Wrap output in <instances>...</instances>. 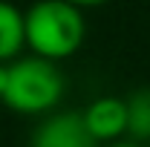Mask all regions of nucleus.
Here are the masks:
<instances>
[{
	"label": "nucleus",
	"mask_w": 150,
	"mask_h": 147,
	"mask_svg": "<svg viewBox=\"0 0 150 147\" xmlns=\"http://www.w3.org/2000/svg\"><path fill=\"white\" fill-rule=\"evenodd\" d=\"M23 20H26V46L32 49V55L49 61L72 58L87 40L84 9L67 0H35L29 9H23Z\"/></svg>",
	"instance_id": "nucleus-1"
},
{
	"label": "nucleus",
	"mask_w": 150,
	"mask_h": 147,
	"mask_svg": "<svg viewBox=\"0 0 150 147\" xmlns=\"http://www.w3.org/2000/svg\"><path fill=\"white\" fill-rule=\"evenodd\" d=\"M64 90L67 81L64 72L58 69V61L29 55L9 61V78L0 101L20 115H43L61 104Z\"/></svg>",
	"instance_id": "nucleus-2"
},
{
	"label": "nucleus",
	"mask_w": 150,
	"mask_h": 147,
	"mask_svg": "<svg viewBox=\"0 0 150 147\" xmlns=\"http://www.w3.org/2000/svg\"><path fill=\"white\" fill-rule=\"evenodd\" d=\"M29 147H98V141L93 139V133L84 124L81 112H52L46 115L35 130Z\"/></svg>",
	"instance_id": "nucleus-3"
},
{
	"label": "nucleus",
	"mask_w": 150,
	"mask_h": 147,
	"mask_svg": "<svg viewBox=\"0 0 150 147\" xmlns=\"http://www.w3.org/2000/svg\"><path fill=\"white\" fill-rule=\"evenodd\" d=\"M81 115L95 141H118L121 136H127V101L124 98L101 95L90 101Z\"/></svg>",
	"instance_id": "nucleus-4"
},
{
	"label": "nucleus",
	"mask_w": 150,
	"mask_h": 147,
	"mask_svg": "<svg viewBox=\"0 0 150 147\" xmlns=\"http://www.w3.org/2000/svg\"><path fill=\"white\" fill-rule=\"evenodd\" d=\"M26 49V20L23 9H18L9 0H0V61L9 64L20 58Z\"/></svg>",
	"instance_id": "nucleus-5"
},
{
	"label": "nucleus",
	"mask_w": 150,
	"mask_h": 147,
	"mask_svg": "<svg viewBox=\"0 0 150 147\" xmlns=\"http://www.w3.org/2000/svg\"><path fill=\"white\" fill-rule=\"evenodd\" d=\"M127 101V136L133 141L150 139V90H136Z\"/></svg>",
	"instance_id": "nucleus-6"
},
{
	"label": "nucleus",
	"mask_w": 150,
	"mask_h": 147,
	"mask_svg": "<svg viewBox=\"0 0 150 147\" xmlns=\"http://www.w3.org/2000/svg\"><path fill=\"white\" fill-rule=\"evenodd\" d=\"M67 3H72L78 9H93V6H101V3H107V0H67Z\"/></svg>",
	"instance_id": "nucleus-7"
},
{
	"label": "nucleus",
	"mask_w": 150,
	"mask_h": 147,
	"mask_svg": "<svg viewBox=\"0 0 150 147\" xmlns=\"http://www.w3.org/2000/svg\"><path fill=\"white\" fill-rule=\"evenodd\" d=\"M6 78H9V64L0 61V95H3V90H6Z\"/></svg>",
	"instance_id": "nucleus-8"
},
{
	"label": "nucleus",
	"mask_w": 150,
	"mask_h": 147,
	"mask_svg": "<svg viewBox=\"0 0 150 147\" xmlns=\"http://www.w3.org/2000/svg\"><path fill=\"white\" fill-rule=\"evenodd\" d=\"M110 147H142L139 141H110Z\"/></svg>",
	"instance_id": "nucleus-9"
}]
</instances>
